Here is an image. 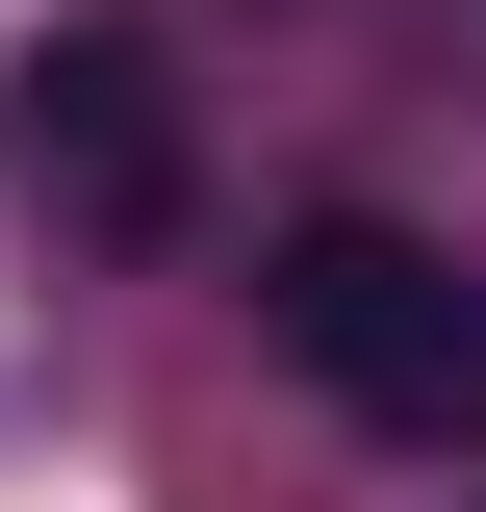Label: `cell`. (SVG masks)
<instances>
[{"label":"cell","instance_id":"cell-2","mask_svg":"<svg viewBox=\"0 0 486 512\" xmlns=\"http://www.w3.org/2000/svg\"><path fill=\"white\" fill-rule=\"evenodd\" d=\"M0 205H52L77 256H180L205 103H180V52H154L128 0H52V26L0 52Z\"/></svg>","mask_w":486,"mask_h":512},{"label":"cell","instance_id":"cell-1","mask_svg":"<svg viewBox=\"0 0 486 512\" xmlns=\"http://www.w3.org/2000/svg\"><path fill=\"white\" fill-rule=\"evenodd\" d=\"M256 333L307 359V410H359L384 461H486V282L435 231H384V205H307L282 256H256Z\"/></svg>","mask_w":486,"mask_h":512}]
</instances>
